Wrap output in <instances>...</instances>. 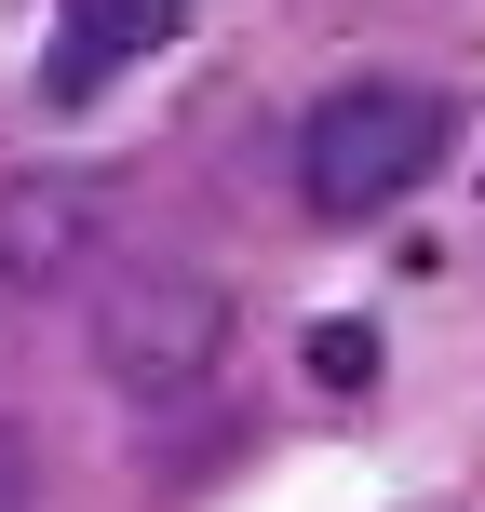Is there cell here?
I'll use <instances>...</instances> for the list:
<instances>
[{
	"instance_id": "6da1fadb",
	"label": "cell",
	"mask_w": 485,
	"mask_h": 512,
	"mask_svg": "<svg viewBox=\"0 0 485 512\" xmlns=\"http://www.w3.org/2000/svg\"><path fill=\"white\" fill-rule=\"evenodd\" d=\"M445 95L432 81H337V95H310V122L283 135V176H297V203L324 216V230H364V216H391L418 176L445 162Z\"/></svg>"
},
{
	"instance_id": "7a4b0ae2",
	"label": "cell",
	"mask_w": 485,
	"mask_h": 512,
	"mask_svg": "<svg viewBox=\"0 0 485 512\" xmlns=\"http://www.w3.org/2000/svg\"><path fill=\"white\" fill-rule=\"evenodd\" d=\"M230 364V283L189 256H95V378L122 405H203Z\"/></svg>"
},
{
	"instance_id": "3957f363",
	"label": "cell",
	"mask_w": 485,
	"mask_h": 512,
	"mask_svg": "<svg viewBox=\"0 0 485 512\" xmlns=\"http://www.w3.org/2000/svg\"><path fill=\"white\" fill-rule=\"evenodd\" d=\"M108 230H122V189L81 176V162H41V176L0 189V324L14 310H54L68 283H95Z\"/></svg>"
},
{
	"instance_id": "277c9868",
	"label": "cell",
	"mask_w": 485,
	"mask_h": 512,
	"mask_svg": "<svg viewBox=\"0 0 485 512\" xmlns=\"http://www.w3.org/2000/svg\"><path fill=\"white\" fill-rule=\"evenodd\" d=\"M189 27V0H54V54H41V95L54 108H95L122 68H149L162 41Z\"/></svg>"
},
{
	"instance_id": "5b68a950",
	"label": "cell",
	"mask_w": 485,
	"mask_h": 512,
	"mask_svg": "<svg viewBox=\"0 0 485 512\" xmlns=\"http://www.w3.org/2000/svg\"><path fill=\"white\" fill-rule=\"evenodd\" d=\"M310 378H324V391H364V378H378V337H364V324H324V337H310Z\"/></svg>"
},
{
	"instance_id": "8992f818",
	"label": "cell",
	"mask_w": 485,
	"mask_h": 512,
	"mask_svg": "<svg viewBox=\"0 0 485 512\" xmlns=\"http://www.w3.org/2000/svg\"><path fill=\"white\" fill-rule=\"evenodd\" d=\"M0 512H41V459H27L14 418H0Z\"/></svg>"
}]
</instances>
